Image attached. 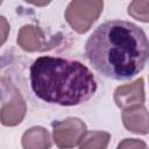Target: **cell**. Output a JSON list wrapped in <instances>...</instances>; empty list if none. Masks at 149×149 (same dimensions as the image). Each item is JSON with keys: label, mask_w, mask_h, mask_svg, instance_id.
<instances>
[{"label": "cell", "mask_w": 149, "mask_h": 149, "mask_svg": "<svg viewBox=\"0 0 149 149\" xmlns=\"http://www.w3.org/2000/svg\"><path fill=\"white\" fill-rule=\"evenodd\" d=\"M148 48L143 29L128 21L112 20L92 33L86 41L85 54L100 74L123 80L142 71L148 58Z\"/></svg>", "instance_id": "obj_1"}, {"label": "cell", "mask_w": 149, "mask_h": 149, "mask_svg": "<svg viewBox=\"0 0 149 149\" xmlns=\"http://www.w3.org/2000/svg\"><path fill=\"white\" fill-rule=\"evenodd\" d=\"M34 93L49 104L74 106L88 100L97 90L91 70L77 61L42 56L30 66Z\"/></svg>", "instance_id": "obj_2"}, {"label": "cell", "mask_w": 149, "mask_h": 149, "mask_svg": "<svg viewBox=\"0 0 149 149\" xmlns=\"http://www.w3.org/2000/svg\"><path fill=\"white\" fill-rule=\"evenodd\" d=\"M104 0H71L65 9V20L78 34H85L99 19Z\"/></svg>", "instance_id": "obj_3"}, {"label": "cell", "mask_w": 149, "mask_h": 149, "mask_svg": "<svg viewBox=\"0 0 149 149\" xmlns=\"http://www.w3.org/2000/svg\"><path fill=\"white\" fill-rule=\"evenodd\" d=\"M86 132V125L78 118H66L52 122V139L58 148L78 147Z\"/></svg>", "instance_id": "obj_4"}, {"label": "cell", "mask_w": 149, "mask_h": 149, "mask_svg": "<svg viewBox=\"0 0 149 149\" xmlns=\"http://www.w3.org/2000/svg\"><path fill=\"white\" fill-rule=\"evenodd\" d=\"M17 44L29 52L45 51L54 47L52 41H47L43 30L33 24H26L19 30Z\"/></svg>", "instance_id": "obj_5"}, {"label": "cell", "mask_w": 149, "mask_h": 149, "mask_svg": "<svg viewBox=\"0 0 149 149\" xmlns=\"http://www.w3.org/2000/svg\"><path fill=\"white\" fill-rule=\"evenodd\" d=\"M114 101L116 106L122 109L133 105H143L146 101L143 78H139L130 84L116 87L114 91Z\"/></svg>", "instance_id": "obj_6"}, {"label": "cell", "mask_w": 149, "mask_h": 149, "mask_svg": "<svg viewBox=\"0 0 149 149\" xmlns=\"http://www.w3.org/2000/svg\"><path fill=\"white\" fill-rule=\"evenodd\" d=\"M27 112V105L20 92L14 91L12 99L0 108V122L6 127L19 125Z\"/></svg>", "instance_id": "obj_7"}, {"label": "cell", "mask_w": 149, "mask_h": 149, "mask_svg": "<svg viewBox=\"0 0 149 149\" xmlns=\"http://www.w3.org/2000/svg\"><path fill=\"white\" fill-rule=\"evenodd\" d=\"M122 122L126 129L134 134L147 135L148 126V109L143 105H133L123 109Z\"/></svg>", "instance_id": "obj_8"}, {"label": "cell", "mask_w": 149, "mask_h": 149, "mask_svg": "<svg viewBox=\"0 0 149 149\" xmlns=\"http://www.w3.org/2000/svg\"><path fill=\"white\" fill-rule=\"evenodd\" d=\"M21 141L24 149H47L52 144L49 132L40 126L31 127L24 132Z\"/></svg>", "instance_id": "obj_9"}, {"label": "cell", "mask_w": 149, "mask_h": 149, "mask_svg": "<svg viewBox=\"0 0 149 149\" xmlns=\"http://www.w3.org/2000/svg\"><path fill=\"white\" fill-rule=\"evenodd\" d=\"M111 135L106 132H86L81 142L79 143V148H90V149H105L108 146Z\"/></svg>", "instance_id": "obj_10"}, {"label": "cell", "mask_w": 149, "mask_h": 149, "mask_svg": "<svg viewBox=\"0 0 149 149\" xmlns=\"http://www.w3.org/2000/svg\"><path fill=\"white\" fill-rule=\"evenodd\" d=\"M128 14L141 22L149 21V0H133L128 6Z\"/></svg>", "instance_id": "obj_11"}, {"label": "cell", "mask_w": 149, "mask_h": 149, "mask_svg": "<svg viewBox=\"0 0 149 149\" xmlns=\"http://www.w3.org/2000/svg\"><path fill=\"white\" fill-rule=\"evenodd\" d=\"M9 23L7 21V19L2 15H0V47L7 41L8 34H9Z\"/></svg>", "instance_id": "obj_12"}, {"label": "cell", "mask_w": 149, "mask_h": 149, "mask_svg": "<svg viewBox=\"0 0 149 149\" xmlns=\"http://www.w3.org/2000/svg\"><path fill=\"white\" fill-rule=\"evenodd\" d=\"M118 148H147V144L137 139H125L118 144Z\"/></svg>", "instance_id": "obj_13"}, {"label": "cell", "mask_w": 149, "mask_h": 149, "mask_svg": "<svg viewBox=\"0 0 149 149\" xmlns=\"http://www.w3.org/2000/svg\"><path fill=\"white\" fill-rule=\"evenodd\" d=\"M24 1L34 6H37V7H44L51 2V0H24Z\"/></svg>", "instance_id": "obj_14"}, {"label": "cell", "mask_w": 149, "mask_h": 149, "mask_svg": "<svg viewBox=\"0 0 149 149\" xmlns=\"http://www.w3.org/2000/svg\"><path fill=\"white\" fill-rule=\"evenodd\" d=\"M1 3H2V0H0V5H1Z\"/></svg>", "instance_id": "obj_15"}]
</instances>
